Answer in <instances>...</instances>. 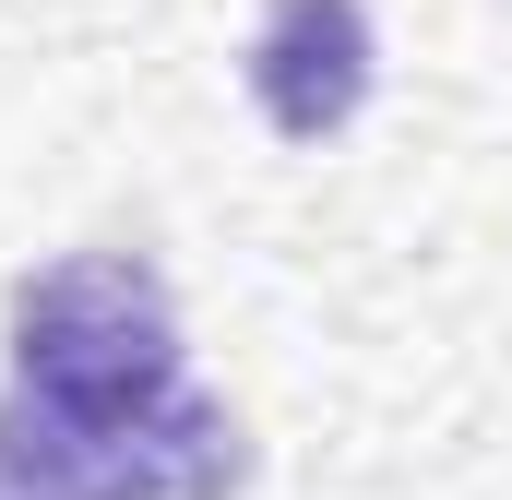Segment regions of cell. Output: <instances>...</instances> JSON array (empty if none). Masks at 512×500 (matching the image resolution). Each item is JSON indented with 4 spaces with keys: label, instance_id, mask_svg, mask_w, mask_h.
Returning <instances> with one entry per match:
<instances>
[{
    "label": "cell",
    "instance_id": "obj_1",
    "mask_svg": "<svg viewBox=\"0 0 512 500\" xmlns=\"http://www.w3.org/2000/svg\"><path fill=\"white\" fill-rule=\"evenodd\" d=\"M239 477H251V441L203 381H179L143 417H96V405L24 393V381L0 393V489L12 500H239Z\"/></svg>",
    "mask_w": 512,
    "mask_h": 500
},
{
    "label": "cell",
    "instance_id": "obj_4",
    "mask_svg": "<svg viewBox=\"0 0 512 500\" xmlns=\"http://www.w3.org/2000/svg\"><path fill=\"white\" fill-rule=\"evenodd\" d=\"M0 500H12V489H0Z\"/></svg>",
    "mask_w": 512,
    "mask_h": 500
},
{
    "label": "cell",
    "instance_id": "obj_2",
    "mask_svg": "<svg viewBox=\"0 0 512 500\" xmlns=\"http://www.w3.org/2000/svg\"><path fill=\"white\" fill-rule=\"evenodd\" d=\"M12 381L24 393H60V405H96V417H143L191 381V334H179V298L143 250H72V262H36L12 286Z\"/></svg>",
    "mask_w": 512,
    "mask_h": 500
},
{
    "label": "cell",
    "instance_id": "obj_3",
    "mask_svg": "<svg viewBox=\"0 0 512 500\" xmlns=\"http://www.w3.org/2000/svg\"><path fill=\"white\" fill-rule=\"evenodd\" d=\"M239 72H251V108H262L274 143H334L370 108V84H382L370 0H262Z\"/></svg>",
    "mask_w": 512,
    "mask_h": 500
}]
</instances>
